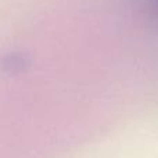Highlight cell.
<instances>
[{
	"label": "cell",
	"mask_w": 158,
	"mask_h": 158,
	"mask_svg": "<svg viewBox=\"0 0 158 158\" xmlns=\"http://www.w3.org/2000/svg\"><path fill=\"white\" fill-rule=\"evenodd\" d=\"M157 3H158V0H157Z\"/></svg>",
	"instance_id": "obj_1"
}]
</instances>
